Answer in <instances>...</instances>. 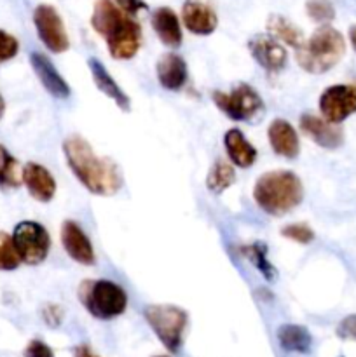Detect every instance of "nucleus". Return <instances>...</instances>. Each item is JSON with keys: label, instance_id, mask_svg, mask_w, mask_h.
<instances>
[{"label": "nucleus", "instance_id": "nucleus-1", "mask_svg": "<svg viewBox=\"0 0 356 357\" xmlns=\"http://www.w3.org/2000/svg\"><path fill=\"white\" fill-rule=\"evenodd\" d=\"M63 152L77 180L94 195H114L122 187V174L108 157L96 155L82 136L72 135L63 142Z\"/></svg>", "mask_w": 356, "mask_h": 357}, {"label": "nucleus", "instance_id": "nucleus-2", "mask_svg": "<svg viewBox=\"0 0 356 357\" xmlns=\"http://www.w3.org/2000/svg\"><path fill=\"white\" fill-rule=\"evenodd\" d=\"M91 26L107 42L112 58L131 59L142 45V28L112 0H96Z\"/></svg>", "mask_w": 356, "mask_h": 357}, {"label": "nucleus", "instance_id": "nucleus-3", "mask_svg": "<svg viewBox=\"0 0 356 357\" xmlns=\"http://www.w3.org/2000/svg\"><path fill=\"white\" fill-rule=\"evenodd\" d=\"M253 197L262 211L283 216L302 202V181L292 171H269L255 183Z\"/></svg>", "mask_w": 356, "mask_h": 357}, {"label": "nucleus", "instance_id": "nucleus-4", "mask_svg": "<svg viewBox=\"0 0 356 357\" xmlns=\"http://www.w3.org/2000/svg\"><path fill=\"white\" fill-rule=\"evenodd\" d=\"M346 52V40L339 30L330 24L318 28L297 49V63L309 73H325L334 68Z\"/></svg>", "mask_w": 356, "mask_h": 357}, {"label": "nucleus", "instance_id": "nucleus-5", "mask_svg": "<svg viewBox=\"0 0 356 357\" xmlns=\"http://www.w3.org/2000/svg\"><path fill=\"white\" fill-rule=\"evenodd\" d=\"M79 300L87 312L100 321L119 317L128 307V295L124 289L107 279L84 281L79 286Z\"/></svg>", "mask_w": 356, "mask_h": 357}, {"label": "nucleus", "instance_id": "nucleus-6", "mask_svg": "<svg viewBox=\"0 0 356 357\" xmlns=\"http://www.w3.org/2000/svg\"><path fill=\"white\" fill-rule=\"evenodd\" d=\"M147 323L161 344L170 352H178L187 328V312L175 305H149L143 310Z\"/></svg>", "mask_w": 356, "mask_h": 357}, {"label": "nucleus", "instance_id": "nucleus-7", "mask_svg": "<svg viewBox=\"0 0 356 357\" xmlns=\"http://www.w3.org/2000/svg\"><path fill=\"white\" fill-rule=\"evenodd\" d=\"M213 101L216 108L227 115L229 119L237 122L253 121L262 110H264V101L258 96L257 91L248 84H239L229 93L215 91Z\"/></svg>", "mask_w": 356, "mask_h": 357}, {"label": "nucleus", "instance_id": "nucleus-8", "mask_svg": "<svg viewBox=\"0 0 356 357\" xmlns=\"http://www.w3.org/2000/svg\"><path fill=\"white\" fill-rule=\"evenodd\" d=\"M13 243L21 261L27 265L42 264L51 250V237L37 222L17 223L13 234Z\"/></svg>", "mask_w": 356, "mask_h": 357}, {"label": "nucleus", "instance_id": "nucleus-9", "mask_svg": "<svg viewBox=\"0 0 356 357\" xmlns=\"http://www.w3.org/2000/svg\"><path fill=\"white\" fill-rule=\"evenodd\" d=\"M34 23L42 44L49 51L59 54V52H65L70 47L68 33H66L61 16H59L54 7L49 6V3H40V6L35 7Z\"/></svg>", "mask_w": 356, "mask_h": 357}, {"label": "nucleus", "instance_id": "nucleus-10", "mask_svg": "<svg viewBox=\"0 0 356 357\" xmlns=\"http://www.w3.org/2000/svg\"><path fill=\"white\" fill-rule=\"evenodd\" d=\"M320 110L325 121L341 124L349 115L356 114V86L339 84L327 87L320 96Z\"/></svg>", "mask_w": 356, "mask_h": 357}, {"label": "nucleus", "instance_id": "nucleus-11", "mask_svg": "<svg viewBox=\"0 0 356 357\" xmlns=\"http://www.w3.org/2000/svg\"><path fill=\"white\" fill-rule=\"evenodd\" d=\"M251 56L255 61L267 72L274 73L285 68L286 65V49L271 35H255L248 42Z\"/></svg>", "mask_w": 356, "mask_h": 357}, {"label": "nucleus", "instance_id": "nucleus-12", "mask_svg": "<svg viewBox=\"0 0 356 357\" xmlns=\"http://www.w3.org/2000/svg\"><path fill=\"white\" fill-rule=\"evenodd\" d=\"M300 129L316 145L327 150H335L344 143V132L339 128V124H332V122L325 121L323 117H318V115L304 114L300 117Z\"/></svg>", "mask_w": 356, "mask_h": 357}, {"label": "nucleus", "instance_id": "nucleus-13", "mask_svg": "<svg viewBox=\"0 0 356 357\" xmlns=\"http://www.w3.org/2000/svg\"><path fill=\"white\" fill-rule=\"evenodd\" d=\"M61 244L68 257L80 265L94 264V250L89 237L72 220H66L61 225Z\"/></svg>", "mask_w": 356, "mask_h": 357}, {"label": "nucleus", "instance_id": "nucleus-14", "mask_svg": "<svg viewBox=\"0 0 356 357\" xmlns=\"http://www.w3.org/2000/svg\"><path fill=\"white\" fill-rule=\"evenodd\" d=\"M181 20L185 28L194 35H209L218 24L215 10L201 0H185L181 6Z\"/></svg>", "mask_w": 356, "mask_h": 357}, {"label": "nucleus", "instance_id": "nucleus-15", "mask_svg": "<svg viewBox=\"0 0 356 357\" xmlns=\"http://www.w3.org/2000/svg\"><path fill=\"white\" fill-rule=\"evenodd\" d=\"M30 63L35 75L38 77L42 86L45 87V91L51 96L58 98V100H65V98L70 96V86L63 79L61 73L56 70V66L52 65L47 56L42 54V52H31Z\"/></svg>", "mask_w": 356, "mask_h": 357}, {"label": "nucleus", "instance_id": "nucleus-16", "mask_svg": "<svg viewBox=\"0 0 356 357\" xmlns=\"http://www.w3.org/2000/svg\"><path fill=\"white\" fill-rule=\"evenodd\" d=\"M23 183L31 197L38 202H49L56 194V180L44 166L37 162H28L21 171Z\"/></svg>", "mask_w": 356, "mask_h": 357}, {"label": "nucleus", "instance_id": "nucleus-17", "mask_svg": "<svg viewBox=\"0 0 356 357\" xmlns=\"http://www.w3.org/2000/svg\"><path fill=\"white\" fill-rule=\"evenodd\" d=\"M269 143L278 155L285 159H295L300 152V142L293 126L285 119H276L267 129Z\"/></svg>", "mask_w": 356, "mask_h": 357}, {"label": "nucleus", "instance_id": "nucleus-18", "mask_svg": "<svg viewBox=\"0 0 356 357\" xmlns=\"http://www.w3.org/2000/svg\"><path fill=\"white\" fill-rule=\"evenodd\" d=\"M157 80L168 91H178L187 82V63L175 52L163 54L157 61Z\"/></svg>", "mask_w": 356, "mask_h": 357}, {"label": "nucleus", "instance_id": "nucleus-19", "mask_svg": "<svg viewBox=\"0 0 356 357\" xmlns=\"http://www.w3.org/2000/svg\"><path fill=\"white\" fill-rule=\"evenodd\" d=\"M152 26L159 40L168 47H178L181 44L180 20L171 7H159L154 10Z\"/></svg>", "mask_w": 356, "mask_h": 357}, {"label": "nucleus", "instance_id": "nucleus-20", "mask_svg": "<svg viewBox=\"0 0 356 357\" xmlns=\"http://www.w3.org/2000/svg\"><path fill=\"white\" fill-rule=\"evenodd\" d=\"M87 65H89L91 75H93V80L94 84H96L98 89H100L107 98L114 100L115 105H117L121 110L129 112V108H131V101H129L128 94L119 87V84L115 82L114 77L107 72V68H105V66L94 58L87 59Z\"/></svg>", "mask_w": 356, "mask_h": 357}, {"label": "nucleus", "instance_id": "nucleus-21", "mask_svg": "<svg viewBox=\"0 0 356 357\" xmlns=\"http://www.w3.org/2000/svg\"><path fill=\"white\" fill-rule=\"evenodd\" d=\"M227 155L237 167H250L257 160V149L244 138L239 129H229L223 136Z\"/></svg>", "mask_w": 356, "mask_h": 357}, {"label": "nucleus", "instance_id": "nucleus-22", "mask_svg": "<svg viewBox=\"0 0 356 357\" xmlns=\"http://www.w3.org/2000/svg\"><path fill=\"white\" fill-rule=\"evenodd\" d=\"M279 345L283 351L286 352H299V354H307L313 345V337H311L309 330L299 324H283L278 328Z\"/></svg>", "mask_w": 356, "mask_h": 357}, {"label": "nucleus", "instance_id": "nucleus-23", "mask_svg": "<svg viewBox=\"0 0 356 357\" xmlns=\"http://www.w3.org/2000/svg\"><path fill=\"white\" fill-rule=\"evenodd\" d=\"M267 30L269 33H271V37H274L276 40H283L285 44L292 45L295 51L304 44L302 31H300L292 21L279 16V14H272V16L269 17Z\"/></svg>", "mask_w": 356, "mask_h": 357}, {"label": "nucleus", "instance_id": "nucleus-24", "mask_svg": "<svg viewBox=\"0 0 356 357\" xmlns=\"http://www.w3.org/2000/svg\"><path fill=\"white\" fill-rule=\"evenodd\" d=\"M234 181H236L234 167L222 159H218L213 164L208 173V178H206V185H208L209 192H213V194H222Z\"/></svg>", "mask_w": 356, "mask_h": 357}, {"label": "nucleus", "instance_id": "nucleus-25", "mask_svg": "<svg viewBox=\"0 0 356 357\" xmlns=\"http://www.w3.org/2000/svg\"><path fill=\"white\" fill-rule=\"evenodd\" d=\"M23 181V174H20V164L7 152L3 145H0V187L17 188Z\"/></svg>", "mask_w": 356, "mask_h": 357}, {"label": "nucleus", "instance_id": "nucleus-26", "mask_svg": "<svg viewBox=\"0 0 356 357\" xmlns=\"http://www.w3.org/2000/svg\"><path fill=\"white\" fill-rule=\"evenodd\" d=\"M241 253L253 261L255 267L262 272V275H264L267 281H272V279L276 278V268L272 267L271 261L267 260V248H265V244L253 243L250 244V246L241 248Z\"/></svg>", "mask_w": 356, "mask_h": 357}, {"label": "nucleus", "instance_id": "nucleus-27", "mask_svg": "<svg viewBox=\"0 0 356 357\" xmlns=\"http://www.w3.org/2000/svg\"><path fill=\"white\" fill-rule=\"evenodd\" d=\"M21 258L14 248L13 236L0 232V271H14L20 267Z\"/></svg>", "mask_w": 356, "mask_h": 357}, {"label": "nucleus", "instance_id": "nucleus-28", "mask_svg": "<svg viewBox=\"0 0 356 357\" xmlns=\"http://www.w3.org/2000/svg\"><path fill=\"white\" fill-rule=\"evenodd\" d=\"M307 16L316 23H328L335 17L334 3L330 0H307Z\"/></svg>", "mask_w": 356, "mask_h": 357}, {"label": "nucleus", "instance_id": "nucleus-29", "mask_svg": "<svg viewBox=\"0 0 356 357\" xmlns=\"http://www.w3.org/2000/svg\"><path fill=\"white\" fill-rule=\"evenodd\" d=\"M281 236L299 244H309L314 241V232L307 223H292L281 229Z\"/></svg>", "mask_w": 356, "mask_h": 357}, {"label": "nucleus", "instance_id": "nucleus-30", "mask_svg": "<svg viewBox=\"0 0 356 357\" xmlns=\"http://www.w3.org/2000/svg\"><path fill=\"white\" fill-rule=\"evenodd\" d=\"M17 51H20V44H17L16 38L7 31L0 30V65L13 59L17 54Z\"/></svg>", "mask_w": 356, "mask_h": 357}, {"label": "nucleus", "instance_id": "nucleus-31", "mask_svg": "<svg viewBox=\"0 0 356 357\" xmlns=\"http://www.w3.org/2000/svg\"><path fill=\"white\" fill-rule=\"evenodd\" d=\"M24 357H54V352L49 347L47 344H44L42 340H31L30 344L24 347L23 351Z\"/></svg>", "mask_w": 356, "mask_h": 357}, {"label": "nucleus", "instance_id": "nucleus-32", "mask_svg": "<svg viewBox=\"0 0 356 357\" xmlns=\"http://www.w3.org/2000/svg\"><path fill=\"white\" fill-rule=\"evenodd\" d=\"M337 335L344 340H355L356 342V314L344 317L341 324L337 326Z\"/></svg>", "mask_w": 356, "mask_h": 357}, {"label": "nucleus", "instance_id": "nucleus-33", "mask_svg": "<svg viewBox=\"0 0 356 357\" xmlns=\"http://www.w3.org/2000/svg\"><path fill=\"white\" fill-rule=\"evenodd\" d=\"M114 2L119 9H122L126 14H129V16L138 14L140 10L147 9V3L143 2V0H114Z\"/></svg>", "mask_w": 356, "mask_h": 357}, {"label": "nucleus", "instance_id": "nucleus-34", "mask_svg": "<svg viewBox=\"0 0 356 357\" xmlns=\"http://www.w3.org/2000/svg\"><path fill=\"white\" fill-rule=\"evenodd\" d=\"M58 309L56 305H49L47 309H45L44 312V317H45V323L49 324V326H58L59 323H61V312H54V310Z\"/></svg>", "mask_w": 356, "mask_h": 357}, {"label": "nucleus", "instance_id": "nucleus-35", "mask_svg": "<svg viewBox=\"0 0 356 357\" xmlns=\"http://www.w3.org/2000/svg\"><path fill=\"white\" fill-rule=\"evenodd\" d=\"M73 357H100V356L91 349V345L80 344L77 345V347H73Z\"/></svg>", "mask_w": 356, "mask_h": 357}, {"label": "nucleus", "instance_id": "nucleus-36", "mask_svg": "<svg viewBox=\"0 0 356 357\" xmlns=\"http://www.w3.org/2000/svg\"><path fill=\"white\" fill-rule=\"evenodd\" d=\"M349 40H351L353 47H355V51H356V26H353L351 30H349Z\"/></svg>", "mask_w": 356, "mask_h": 357}, {"label": "nucleus", "instance_id": "nucleus-37", "mask_svg": "<svg viewBox=\"0 0 356 357\" xmlns=\"http://www.w3.org/2000/svg\"><path fill=\"white\" fill-rule=\"evenodd\" d=\"M3 110H6V103H3V98H2V94H0V119H2Z\"/></svg>", "mask_w": 356, "mask_h": 357}, {"label": "nucleus", "instance_id": "nucleus-38", "mask_svg": "<svg viewBox=\"0 0 356 357\" xmlns=\"http://www.w3.org/2000/svg\"><path fill=\"white\" fill-rule=\"evenodd\" d=\"M156 357H166V356H156Z\"/></svg>", "mask_w": 356, "mask_h": 357}]
</instances>
